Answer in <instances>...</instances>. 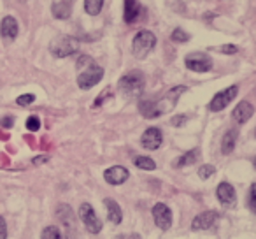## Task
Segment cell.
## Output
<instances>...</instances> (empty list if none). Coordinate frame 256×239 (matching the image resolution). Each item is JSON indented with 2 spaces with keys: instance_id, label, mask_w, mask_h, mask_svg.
<instances>
[{
  "instance_id": "1",
  "label": "cell",
  "mask_w": 256,
  "mask_h": 239,
  "mask_svg": "<svg viewBox=\"0 0 256 239\" xmlns=\"http://www.w3.org/2000/svg\"><path fill=\"white\" fill-rule=\"evenodd\" d=\"M120 92L124 97H139L142 95L144 86H146V78L140 71H132L124 74L120 79Z\"/></svg>"
},
{
  "instance_id": "2",
  "label": "cell",
  "mask_w": 256,
  "mask_h": 239,
  "mask_svg": "<svg viewBox=\"0 0 256 239\" xmlns=\"http://www.w3.org/2000/svg\"><path fill=\"white\" fill-rule=\"evenodd\" d=\"M154 44H156V37H154L153 32H150V30H140V32H137V36L134 37V43H132L134 57L139 58V60L146 58L148 55L153 51Z\"/></svg>"
},
{
  "instance_id": "3",
  "label": "cell",
  "mask_w": 256,
  "mask_h": 239,
  "mask_svg": "<svg viewBox=\"0 0 256 239\" xmlns=\"http://www.w3.org/2000/svg\"><path fill=\"white\" fill-rule=\"evenodd\" d=\"M79 50V41L72 36H58L56 39L51 41L50 51L56 58H67L74 55Z\"/></svg>"
},
{
  "instance_id": "4",
  "label": "cell",
  "mask_w": 256,
  "mask_h": 239,
  "mask_svg": "<svg viewBox=\"0 0 256 239\" xmlns=\"http://www.w3.org/2000/svg\"><path fill=\"white\" fill-rule=\"evenodd\" d=\"M102 78H104V69L100 65L93 64L88 69L81 71V74L78 76V85L81 90H90L95 85H98L102 81Z\"/></svg>"
},
{
  "instance_id": "5",
  "label": "cell",
  "mask_w": 256,
  "mask_h": 239,
  "mask_svg": "<svg viewBox=\"0 0 256 239\" xmlns=\"http://www.w3.org/2000/svg\"><path fill=\"white\" fill-rule=\"evenodd\" d=\"M79 218H81V221L84 223L86 230H88L90 234H98V232L102 230V221L96 216L92 204H88V202L81 204V207H79Z\"/></svg>"
},
{
  "instance_id": "6",
  "label": "cell",
  "mask_w": 256,
  "mask_h": 239,
  "mask_svg": "<svg viewBox=\"0 0 256 239\" xmlns=\"http://www.w3.org/2000/svg\"><path fill=\"white\" fill-rule=\"evenodd\" d=\"M237 93H238L237 86H230V88L221 90V92H218L216 95L212 97V100H210V104H209V109L214 111V113H218V111H223L224 107H226L228 104H230L232 100L237 97Z\"/></svg>"
},
{
  "instance_id": "7",
  "label": "cell",
  "mask_w": 256,
  "mask_h": 239,
  "mask_svg": "<svg viewBox=\"0 0 256 239\" xmlns=\"http://www.w3.org/2000/svg\"><path fill=\"white\" fill-rule=\"evenodd\" d=\"M186 67L193 72H209L212 69V60L206 53H192L184 60Z\"/></svg>"
},
{
  "instance_id": "8",
  "label": "cell",
  "mask_w": 256,
  "mask_h": 239,
  "mask_svg": "<svg viewBox=\"0 0 256 239\" xmlns=\"http://www.w3.org/2000/svg\"><path fill=\"white\" fill-rule=\"evenodd\" d=\"M153 218H154V223H156L162 230H168V228L172 227V211L167 204H164V202L154 204Z\"/></svg>"
},
{
  "instance_id": "9",
  "label": "cell",
  "mask_w": 256,
  "mask_h": 239,
  "mask_svg": "<svg viewBox=\"0 0 256 239\" xmlns=\"http://www.w3.org/2000/svg\"><path fill=\"white\" fill-rule=\"evenodd\" d=\"M140 143H142V146L146 150H158L162 146V143H164V134L156 127H150L140 137Z\"/></svg>"
},
{
  "instance_id": "10",
  "label": "cell",
  "mask_w": 256,
  "mask_h": 239,
  "mask_svg": "<svg viewBox=\"0 0 256 239\" xmlns=\"http://www.w3.org/2000/svg\"><path fill=\"white\" fill-rule=\"evenodd\" d=\"M128 176H130V172H128V169H124L123 165H112V167H109L104 172V179H106L109 185H114V186L123 185L128 179Z\"/></svg>"
},
{
  "instance_id": "11",
  "label": "cell",
  "mask_w": 256,
  "mask_h": 239,
  "mask_svg": "<svg viewBox=\"0 0 256 239\" xmlns=\"http://www.w3.org/2000/svg\"><path fill=\"white\" fill-rule=\"evenodd\" d=\"M216 195H218V199H220V202L223 204V206L234 207L235 202H237V193H235V188L226 181H223V183H220V185H218Z\"/></svg>"
},
{
  "instance_id": "12",
  "label": "cell",
  "mask_w": 256,
  "mask_h": 239,
  "mask_svg": "<svg viewBox=\"0 0 256 239\" xmlns=\"http://www.w3.org/2000/svg\"><path fill=\"white\" fill-rule=\"evenodd\" d=\"M218 218V213L216 211H204V213L196 214L192 221V228L193 230H207L214 225Z\"/></svg>"
},
{
  "instance_id": "13",
  "label": "cell",
  "mask_w": 256,
  "mask_h": 239,
  "mask_svg": "<svg viewBox=\"0 0 256 239\" xmlns=\"http://www.w3.org/2000/svg\"><path fill=\"white\" fill-rule=\"evenodd\" d=\"M252 114H254V107H252L248 100H242V102L237 104V107L234 109L232 116H234V120L237 123H246Z\"/></svg>"
},
{
  "instance_id": "14",
  "label": "cell",
  "mask_w": 256,
  "mask_h": 239,
  "mask_svg": "<svg viewBox=\"0 0 256 239\" xmlns=\"http://www.w3.org/2000/svg\"><path fill=\"white\" fill-rule=\"evenodd\" d=\"M139 111L144 118H148V120H153V118L162 116V109H160V106H158V102L156 100H151V99L140 100Z\"/></svg>"
},
{
  "instance_id": "15",
  "label": "cell",
  "mask_w": 256,
  "mask_h": 239,
  "mask_svg": "<svg viewBox=\"0 0 256 239\" xmlns=\"http://www.w3.org/2000/svg\"><path fill=\"white\" fill-rule=\"evenodd\" d=\"M0 34L6 41H14L18 36V22L12 16H6L0 25Z\"/></svg>"
},
{
  "instance_id": "16",
  "label": "cell",
  "mask_w": 256,
  "mask_h": 239,
  "mask_svg": "<svg viewBox=\"0 0 256 239\" xmlns=\"http://www.w3.org/2000/svg\"><path fill=\"white\" fill-rule=\"evenodd\" d=\"M142 13V6H140L139 0H124V22L134 23L137 22V18Z\"/></svg>"
},
{
  "instance_id": "17",
  "label": "cell",
  "mask_w": 256,
  "mask_h": 239,
  "mask_svg": "<svg viewBox=\"0 0 256 239\" xmlns=\"http://www.w3.org/2000/svg\"><path fill=\"white\" fill-rule=\"evenodd\" d=\"M104 204H106V207H107V218H109V221L120 225L121 221H123V211H121L120 204L112 199H106Z\"/></svg>"
},
{
  "instance_id": "18",
  "label": "cell",
  "mask_w": 256,
  "mask_h": 239,
  "mask_svg": "<svg viewBox=\"0 0 256 239\" xmlns=\"http://www.w3.org/2000/svg\"><path fill=\"white\" fill-rule=\"evenodd\" d=\"M238 137V130L237 129H230L226 130V134L223 136V141H221V151L224 155H230L232 151L235 150V143H237Z\"/></svg>"
},
{
  "instance_id": "19",
  "label": "cell",
  "mask_w": 256,
  "mask_h": 239,
  "mask_svg": "<svg viewBox=\"0 0 256 239\" xmlns=\"http://www.w3.org/2000/svg\"><path fill=\"white\" fill-rule=\"evenodd\" d=\"M54 18L58 20H67L72 15V6L70 2H54L53 8H51Z\"/></svg>"
},
{
  "instance_id": "20",
  "label": "cell",
  "mask_w": 256,
  "mask_h": 239,
  "mask_svg": "<svg viewBox=\"0 0 256 239\" xmlns=\"http://www.w3.org/2000/svg\"><path fill=\"white\" fill-rule=\"evenodd\" d=\"M198 157H200V150H196V148H195V150L181 155V157H179V160L176 162V167H186V165H193L196 160H198Z\"/></svg>"
},
{
  "instance_id": "21",
  "label": "cell",
  "mask_w": 256,
  "mask_h": 239,
  "mask_svg": "<svg viewBox=\"0 0 256 239\" xmlns=\"http://www.w3.org/2000/svg\"><path fill=\"white\" fill-rule=\"evenodd\" d=\"M104 8V0H84V11L90 16H98Z\"/></svg>"
},
{
  "instance_id": "22",
  "label": "cell",
  "mask_w": 256,
  "mask_h": 239,
  "mask_svg": "<svg viewBox=\"0 0 256 239\" xmlns=\"http://www.w3.org/2000/svg\"><path fill=\"white\" fill-rule=\"evenodd\" d=\"M136 165L142 171H154L156 169V164H154L153 158L150 157H137L136 158Z\"/></svg>"
},
{
  "instance_id": "23",
  "label": "cell",
  "mask_w": 256,
  "mask_h": 239,
  "mask_svg": "<svg viewBox=\"0 0 256 239\" xmlns=\"http://www.w3.org/2000/svg\"><path fill=\"white\" fill-rule=\"evenodd\" d=\"M40 239H62L60 228L54 227V225H50V227H46L42 230V235H40Z\"/></svg>"
},
{
  "instance_id": "24",
  "label": "cell",
  "mask_w": 256,
  "mask_h": 239,
  "mask_svg": "<svg viewBox=\"0 0 256 239\" xmlns=\"http://www.w3.org/2000/svg\"><path fill=\"white\" fill-rule=\"evenodd\" d=\"M172 41L174 43H178V44H182V43H188L190 41V36L184 32V30H181V29H176L174 32H172Z\"/></svg>"
},
{
  "instance_id": "25",
  "label": "cell",
  "mask_w": 256,
  "mask_h": 239,
  "mask_svg": "<svg viewBox=\"0 0 256 239\" xmlns=\"http://www.w3.org/2000/svg\"><path fill=\"white\" fill-rule=\"evenodd\" d=\"M248 207L256 214V183H252L248 195Z\"/></svg>"
},
{
  "instance_id": "26",
  "label": "cell",
  "mask_w": 256,
  "mask_h": 239,
  "mask_svg": "<svg viewBox=\"0 0 256 239\" xmlns=\"http://www.w3.org/2000/svg\"><path fill=\"white\" fill-rule=\"evenodd\" d=\"M216 172V167L214 165H210V164H206V165H202V167L198 169V176L202 179H207V178H210V176Z\"/></svg>"
},
{
  "instance_id": "27",
  "label": "cell",
  "mask_w": 256,
  "mask_h": 239,
  "mask_svg": "<svg viewBox=\"0 0 256 239\" xmlns=\"http://www.w3.org/2000/svg\"><path fill=\"white\" fill-rule=\"evenodd\" d=\"M26 129L30 130V132H37V130L40 129V120L37 116H30L28 120H26Z\"/></svg>"
},
{
  "instance_id": "28",
  "label": "cell",
  "mask_w": 256,
  "mask_h": 239,
  "mask_svg": "<svg viewBox=\"0 0 256 239\" xmlns=\"http://www.w3.org/2000/svg\"><path fill=\"white\" fill-rule=\"evenodd\" d=\"M36 100V95H32V93H26V95H20L18 97V106H30V104Z\"/></svg>"
},
{
  "instance_id": "29",
  "label": "cell",
  "mask_w": 256,
  "mask_h": 239,
  "mask_svg": "<svg viewBox=\"0 0 256 239\" xmlns=\"http://www.w3.org/2000/svg\"><path fill=\"white\" fill-rule=\"evenodd\" d=\"M95 62L92 60L90 57H86V55H82L81 58L78 60V69H81V71H84V69H88L90 65H93Z\"/></svg>"
},
{
  "instance_id": "30",
  "label": "cell",
  "mask_w": 256,
  "mask_h": 239,
  "mask_svg": "<svg viewBox=\"0 0 256 239\" xmlns=\"http://www.w3.org/2000/svg\"><path fill=\"white\" fill-rule=\"evenodd\" d=\"M186 122H188V116H186V114H178V116H174L170 120V123L174 127H182Z\"/></svg>"
},
{
  "instance_id": "31",
  "label": "cell",
  "mask_w": 256,
  "mask_h": 239,
  "mask_svg": "<svg viewBox=\"0 0 256 239\" xmlns=\"http://www.w3.org/2000/svg\"><path fill=\"white\" fill-rule=\"evenodd\" d=\"M12 125H14V118L12 116L0 118V127H4V129H11Z\"/></svg>"
},
{
  "instance_id": "32",
  "label": "cell",
  "mask_w": 256,
  "mask_h": 239,
  "mask_svg": "<svg viewBox=\"0 0 256 239\" xmlns=\"http://www.w3.org/2000/svg\"><path fill=\"white\" fill-rule=\"evenodd\" d=\"M0 239H8V225L2 216H0Z\"/></svg>"
},
{
  "instance_id": "33",
  "label": "cell",
  "mask_w": 256,
  "mask_h": 239,
  "mask_svg": "<svg viewBox=\"0 0 256 239\" xmlns=\"http://www.w3.org/2000/svg\"><path fill=\"white\" fill-rule=\"evenodd\" d=\"M221 51L226 53V55H234V53H237V46H234V44H226V46L221 48Z\"/></svg>"
},
{
  "instance_id": "34",
  "label": "cell",
  "mask_w": 256,
  "mask_h": 239,
  "mask_svg": "<svg viewBox=\"0 0 256 239\" xmlns=\"http://www.w3.org/2000/svg\"><path fill=\"white\" fill-rule=\"evenodd\" d=\"M116 239H142L139 234H120Z\"/></svg>"
},
{
  "instance_id": "35",
  "label": "cell",
  "mask_w": 256,
  "mask_h": 239,
  "mask_svg": "<svg viewBox=\"0 0 256 239\" xmlns=\"http://www.w3.org/2000/svg\"><path fill=\"white\" fill-rule=\"evenodd\" d=\"M42 162H48V157H37V158H34V164H42Z\"/></svg>"
},
{
  "instance_id": "36",
  "label": "cell",
  "mask_w": 256,
  "mask_h": 239,
  "mask_svg": "<svg viewBox=\"0 0 256 239\" xmlns=\"http://www.w3.org/2000/svg\"><path fill=\"white\" fill-rule=\"evenodd\" d=\"M252 164H254V169H256V158H254V160H252Z\"/></svg>"
}]
</instances>
